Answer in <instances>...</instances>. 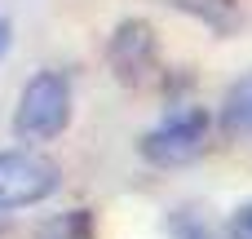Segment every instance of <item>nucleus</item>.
Masks as SVG:
<instances>
[{
  "label": "nucleus",
  "instance_id": "1",
  "mask_svg": "<svg viewBox=\"0 0 252 239\" xmlns=\"http://www.w3.org/2000/svg\"><path fill=\"white\" fill-rule=\"evenodd\" d=\"M71 124V80L62 71H35L22 84L18 111H13V133L22 142H49Z\"/></svg>",
  "mask_w": 252,
  "mask_h": 239
},
{
  "label": "nucleus",
  "instance_id": "2",
  "mask_svg": "<svg viewBox=\"0 0 252 239\" xmlns=\"http://www.w3.org/2000/svg\"><path fill=\"white\" fill-rule=\"evenodd\" d=\"M208 146V115L199 106H182L173 115H164L146 137H142V155L146 164L155 169H177V164H190L199 160Z\"/></svg>",
  "mask_w": 252,
  "mask_h": 239
},
{
  "label": "nucleus",
  "instance_id": "3",
  "mask_svg": "<svg viewBox=\"0 0 252 239\" xmlns=\"http://www.w3.org/2000/svg\"><path fill=\"white\" fill-rule=\"evenodd\" d=\"M62 173L49 155L35 151H4L0 155V208H31L58 191Z\"/></svg>",
  "mask_w": 252,
  "mask_h": 239
},
{
  "label": "nucleus",
  "instance_id": "4",
  "mask_svg": "<svg viewBox=\"0 0 252 239\" xmlns=\"http://www.w3.org/2000/svg\"><path fill=\"white\" fill-rule=\"evenodd\" d=\"M106 58H111V67H115L120 80H137V75L151 67V58H155V31H151V22L124 18V22L115 27V35H111Z\"/></svg>",
  "mask_w": 252,
  "mask_h": 239
},
{
  "label": "nucleus",
  "instance_id": "5",
  "mask_svg": "<svg viewBox=\"0 0 252 239\" xmlns=\"http://www.w3.org/2000/svg\"><path fill=\"white\" fill-rule=\"evenodd\" d=\"M221 124H226L230 133L252 137V71L239 75V80L226 89V98H221Z\"/></svg>",
  "mask_w": 252,
  "mask_h": 239
},
{
  "label": "nucleus",
  "instance_id": "6",
  "mask_svg": "<svg viewBox=\"0 0 252 239\" xmlns=\"http://www.w3.org/2000/svg\"><path fill=\"white\" fill-rule=\"evenodd\" d=\"M168 231H173V239H217V235H213V226H204V222H199V217H190L186 208L173 217V226H168Z\"/></svg>",
  "mask_w": 252,
  "mask_h": 239
},
{
  "label": "nucleus",
  "instance_id": "7",
  "mask_svg": "<svg viewBox=\"0 0 252 239\" xmlns=\"http://www.w3.org/2000/svg\"><path fill=\"white\" fill-rule=\"evenodd\" d=\"M230 239H252V204H244L230 217Z\"/></svg>",
  "mask_w": 252,
  "mask_h": 239
},
{
  "label": "nucleus",
  "instance_id": "8",
  "mask_svg": "<svg viewBox=\"0 0 252 239\" xmlns=\"http://www.w3.org/2000/svg\"><path fill=\"white\" fill-rule=\"evenodd\" d=\"M9 40H13V22L0 18V58H4V49H9Z\"/></svg>",
  "mask_w": 252,
  "mask_h": 239
}]
</instances>
